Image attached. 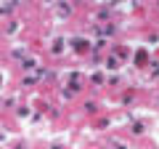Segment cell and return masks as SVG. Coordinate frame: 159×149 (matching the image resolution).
<instances>
[{
	"label": "cell",
	"instance_id": "6da1fadb",
	"mask_svg": "<svg viewBox=\"0 0 159 149\" xmlns=\"http://www.w3.org/2000/svg\"><path fill=\"white\" fill-rule=\"evenodd\" d=\"M146 59H148V56H146V51H138V53H135V61H138V67H143V64H146Z\"/></svg>",
	"mask_w": 159,
	"mask_h": 149
},
{
	"label": "cell",
	"instance_id": "7a4b0ae2",
	"mask_svg": "<svg viewBox=\"0 0 159 149\" xmlns=\"http://www.w3.org/2000/svg\"><path fill=\"white\" fill-rule=\"evenodd\" d=\"M74 48H77V51H85V48H88V40H74Z\"/></svg>",
	"mask_w": 159,
	"mask_h": 149
}]
</instances>
